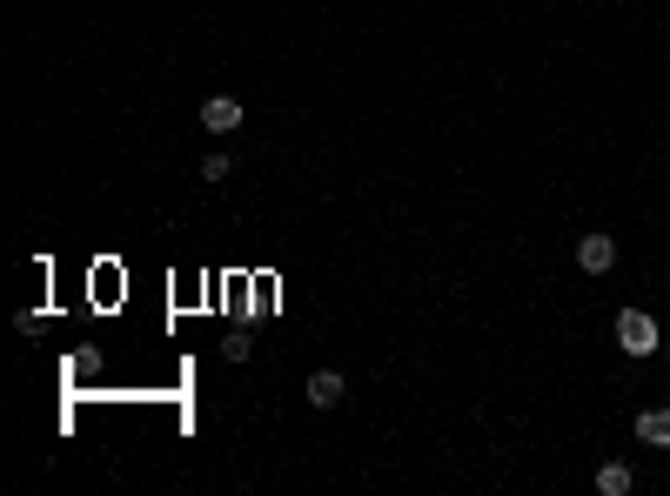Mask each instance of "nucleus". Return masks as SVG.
<instances>
[{
	"mask_svg": "<svg viewBox=\"0 0 670 496\" xmlns=\"http://www.w3.org/2000/svg\"><path fill=\"white\" fill-rule=\"evenodd\" d=\"M201 128H208V135H235V128H242V101H228V94H215V101L201 108Z\"/></svg>",
	"mask_w": 670,
	"mask_h": 496,
	"instance_id": "obj_3",
	"label": "nucleus"
},
{
	"mask_svg": "<svg viewBox=\"0 0 670 496\" xmlns=\"http://www.w3.org/2000/svg\"><path fill=\"white\" fill-rule=\"evenodd\" d=\"M597 490L603 496H630V463H603V470H597Z\"/></svg>",
	"mask_w": 670,
	"mask_h": 496,
	"instance_id": "obj_6",
	"label": "nucleus"
},
{
	"mask_svg": "<svg viewBox=\"0 0 670 496\" xmlns=\"http://www.w3.org/2000/svg\"><path fill=\"white\" fill-rule=\"evenodd\" d=\"M342 403V376H335V369H315L309 376V409H335Z\"/></svg>",
	"mask_w": 670,
	"mask_h": 496,
	"instance_id": "obj_4",
	"label": "nucleus"
},
{
	"mask_svg": "<svg viewBox=\"0 0 670 496\" xmlns=\"http://www.w3.org/2000/svg\"><path fill=\"white\" fill-rule=\"evenodd\" d=\"M664 356H670V342H664Z\"/></svg>",
	"mask_w": 670,
	"mask_h": 496,
	"instance_id": "obj_8",
	"label": "nucleus"
},
{
	"mask_svg": "<svg viewBox=\"0 0 670 496\" xmlns=\"http://www.w3.org/2000/svg\"><path fill=\"white\" fill-rule=\"evenodd\" d=\"M228 168H235L228 155H208V161H201V181H228Z\"/></svg>",
	"mask_w": 670,
	"mask_h": 496,
	"instance_id": "obj_7",
	"label": "nucleus"
},
{
	"mask_svg": "<svg viewBox=\"0 0 670 496\" xmlns=\"http://www.w3.org/2000/svg\"><path fill=\"white\" fill-rule=\"evenodd\" d=\"M637 436H644V443H670V409H644V416H637Z\"/></svg>",
	"mask_w": 670,
	"mask_h": 496,
	"instance_id": "obj_5",
	"label": "nucleus"
},
{
	"mask_svg": "<svg viewBox=\"0 0 670 496\" xmlns=\"http://www.w3.org/2000/svg\"><path fill=\"white\" fill-rule=\"evenodd\" d=\"M610 262H617V242H610V235H583L577 242V269L583 275H603Z\"/></svg>",
	"mask_w": 670,
	"mask_h": 496,
	"instance_id": "obj_2",
	"label": "nucleus"
},
{
	"mask_svg": "<svg viewBox=\"0 0 670 496\" xmlns=\"http://www.w3.org/2000/svg\"><path fill=\"white\" fill-rule=\"evenodd\" d=\"M617 342H624V356H650V349H664V336H657V322H650L644 309H624V316H617Z\"/></svg>",
	"mask_w": 670,
	"mask_h": 496,
	"instance_id": "obj_1",
	"label": "nucleus"
}]
</instances>
